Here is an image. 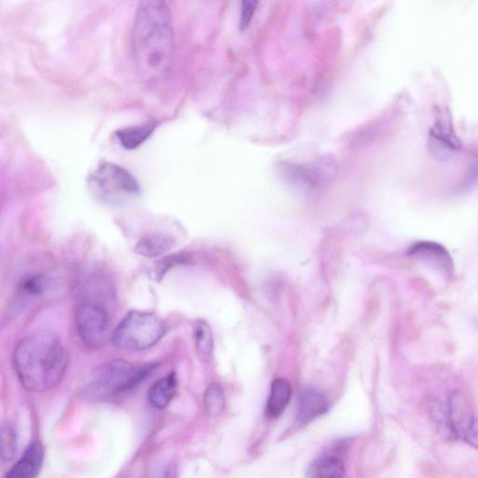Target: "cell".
<instances>
[{"mask_svg":"<svg viewBox=\"0 0 478 478\" xmlns=\"http://www.w3.org/2000/svg\"><path fill=\"white\" fill-rule=\"evenodd\" d=\"M133 58L140 78L150 84L165 79L175 60L171 14L161 0L140 3L133 31Z\"/></svg>","mask_w":478,"mask_h":478,"instance_id":"cell-1","label":"cell"},{"mask_svg":"<svg viewBox=\"0 0 478 478\" xmlns=\"http://www.w3.org/2000/svg\"><path fill=\"white\" fill-rule=\"evenodd\" d=\"M69 365L58 335L41 332L21 340L14 353V366L22 386L34 393L48 392L63 379Z\"/></svg>","mask_w":478,"mask_h":478,"instance_id":"cell-2","label":"cell"},{"mask_svg":"<svg viewBox=\"0 0 478 478\" xmlns=\"http://www.w3.org/2000/svg\"><path fill=\"white\" fill-rule=\"evenodd\" d=\"M157 367L148 364L136 367L132 363L117 360L99 369L82 388V396L90 401H107L133 392Z\"/></svg>","mask_w":478,"mask_h":478,"instance_id":"cell-3","label":"cell"},{"mask_svg":"<svg viewBox=\"0 0 478 478\" xmlns=\"http://www.w3.org/2000/svg\"><path fill=\"white\" fill-rule=\"evenodd\" d=\"M112 295V290L100 284L82 288L74 319L77 333L86 345L97 347L104 341L112 321L106 299Z\"/></svg>","mask_w":478,"mask_h":478,"instance_id":"cell-4","label":"cell"},{"mask_svg":"<svg viewBox=\"0 0 478 478\" xmlns=\"http://www.w3.org/2000/svg\"><path fill=\"white\" fill-rule=\"evenodd\" d=\"M165 322L148 312H130L112 335V343L117 349L140 352L155 345L166 334Z\"/></svg>","mask_w":478,"mask_h":478,"instance_id":"cell-5","label":"cell"},{"mask_svg":"<svg viewBox=\"0 0 478 478\" xmlns=\"http://www.w3.org/2000/svg\"><path fill=\"white\" fill-rule=\"evenodd\" d=\"M91 192L105 202H118L135 197L142 192L137 179L124 167L112 163H101L90 174L89 180Z\"/></svg>","mask_w":478,"mask_h":478,"instance_id":"cell-6","label":"cell"},{"mask_svg":"<svg viewBox=\"0 0 478 478\" xmlns=\"http://www.w3.org/2000/svg\"><path fill=\"white\" fill-rule=\"evenodd\" d=\"M328 409V400L320 390L313 388H303L298 401L297 422L307 425L325 414Z\"/></svg>","mask_w":478,"mask_h":478,"instance_id":"cell-7","label":"cell"},{"mask_svg":"<svg viewBox=\"0 0 478 478\" xmlns=\"http://www.w3.org/2000/svg\"><path fill=\"white\" fill-rule=\"evenodd\" d=\"M470 403L460 392H453L449 398L448 420L454 436L462 440L474 420Z\"/></svg>","mask_w":478,"mask_h":478,"instance_id":"cell-8","label":"cell"},{"mask_svg":"<svg viewBox=\"0 0 478 478\" xmlns=\"http://www.w3.org/2000/svg\"><path fill=\"white\" fill-rule=\"evenodd\" d=\"M45 451L36 441L30 444L20 460L9 470L5 478H37L42 469Z\"/></svg>","mask_w":478,"mask_h":478,"instance_id":"cell-9","label":"cell"},{"mask_svg":"<svg viewBox=\"0 0 478 478\" xmlns=\"http://www.w3.org/2000/svg\"><path fill=\"white\" fill-rule=\"evenodd\" d=\"M178 378L174 372L157 380L149 389L148 401L155 409H165L175 398L177 393Z\"/></svg>","mask_w":478,"mask_h":478,"instance_id":"cell-10","label":"cell"},{"mask_svg":"<svg viewBox=\"0 0 478 478\" xmlns=\"http://www.w3.org/2000/svg\"><path fill=\"white\" fill-rule=\"evenodd\" d=\"M433 143L436 147L433 150L441 152V147L444 152H452L461 149L460 142L458 141L451 119L448 113H441L440 119L433 124L430 132Z\"/></svg>","mask_w":478,"mask_h":478,"instance_id":"cell-11","label":"cell"},{"mask_svg":"<svg viewBox=\"0 0 478 478\" xmlns=\"http://www.w3.org/2000/svg\"><path fill=\"white\" fill-rule=\"evenodd\" d=\"M175 245L173 237L162 232H151L143 235L135 246V252L147 258L163 255Z\"/></svg>","mask_w":478,"mask_h":478,"instance_id":"cell-12","label":"cell"},{"mask_svg":"<svg viewBox=\"0 0 478 478\" xmlns=\"http://www.w3.org/2000/svg\"><path fill=\"white\" fill-rule=\"evenodd\" d=\"M292 394V386L287 379H275L272 382L271 396L268 401V416L271 419L281 416L291 401Z\"/></svg>","mask_w":478,"mask_h":478,"instance_id":"cell-13","label":"cell"},{"mask_svg":"<svg viewBox=\"0 0 478 478\" xmlns=\"http://www.w3.org/2000/svg\"><path fill=\"white\" fill-rule=\"evenodd\" d=\"M344 474L342 460L332 453L317 458L307 471V478H343Z\"/></svg>","mask_w":478,"mask_h":478,"instance_id":"cell-14","label":"cell"},{"mask_svg":"<svg viewBox=\"0 0 478 478\" xmlns=\"http://www.w3.org/2000/svg\"><path fill=\"white\" fill-rule=\"evenodd\" d=\"M156 124L147 122L118 130L116 137L122 148L133 151L142 146L154 133Z\"/></svg>","mask_w":478,"mask_h":478,"instance_id":"cell-15","label":"cell"},{"mask_svg":"<svg viewBox=\"0 0 478 478\" xmlns=\"http://www.w3.org/2000/svg\"><path fill=\"white\" fill-rule=\"evenodd\" d=\"M193 335L197 353L203 359H209L214 349V340L208 324L202 320L197 321L194 324Z\"/></svg>","mask_w":478,"mask_h":478,"instance_id":"cell-16","label":"cell"},{"mask_svg":"<svg viewBox=\"0 0 478 478\" xmlns=\"http://www.w3.org/2000/svg\"><path fill=\"white\" fill-rule=\"evenodd\" d=\"M48 287V280L42 275H32L24 278L17 288V299L27 302L45 292Z\"/></svg>","mask_w":478,"mask_h":478,"instance_id":"cell-17","label":"cell"},{"mask_svg":"<svg viewBox=\"0 0 478 478\" xmlns=\"http://www.w3.org/2000/svg\"><path fill=\"white\" fill-rule=\"evenodd\" d=\"M204 403L210 417H218L225 409L226 399L223 388L217 383L210 384L206 389Z\"/></svg>","mask_w":478,"mask_h":478,"instance_id":"cell-18","label":"cell"},{"mask_svg":"<svg viewBox=\"0 0 478 478\" xmlns=\"http://www.w3.org/2000/svg\"><path fill=\"white\" fill-rule=\"evenodd\" d=\"M17 451L16 433L12 426L5 425L2 428V458L5 462L14 459Z\"/></svg>","mask_w":478,"mask_h":478,"instance_id":"cell-19","label":"cell"},{"mask_svg":"<svg viewBox=\"0 0 478 478\" xmlns=\"http://www.w3.org/2000/svg\"><path fill=\"white\" fill-rule=\"evenodd\" d=\"M189 259V255L185 252L172 254L159 260L154 270L156 280H162L164 276L173 268L185 264Z\"/></svg>","mask_w":478,"mask_h":478,"instance_id":"cell-20","label":"cell"},{"mask_svg":"<svg viewBox=\"0 0 478 478\" xmlns=\"http://www.w3.org/2000/svg\"><path fill=\"white\" fill-rule=\"evenodd\" d=\"M257 2H243L242 3V11L239 23V28L241 31H244L251 22L253 17Z\"/></svg>","mask_w":478,"mask_h":478,"instance_id":"cell-21","label":"cell"},{"mask_svg":"<svg viewBox=\"0 0 478 478\" xmlns=\"http://www.w3.org/2000/svg\"><path fill=\"white\" fill-rule=\"evenodd\" d=\"M462 441L478 450V418H474Z\"/></svg>","mask_w":478,"mask_h":478,"instance_id":"cell-22","label":"cell"}]
</instances>
